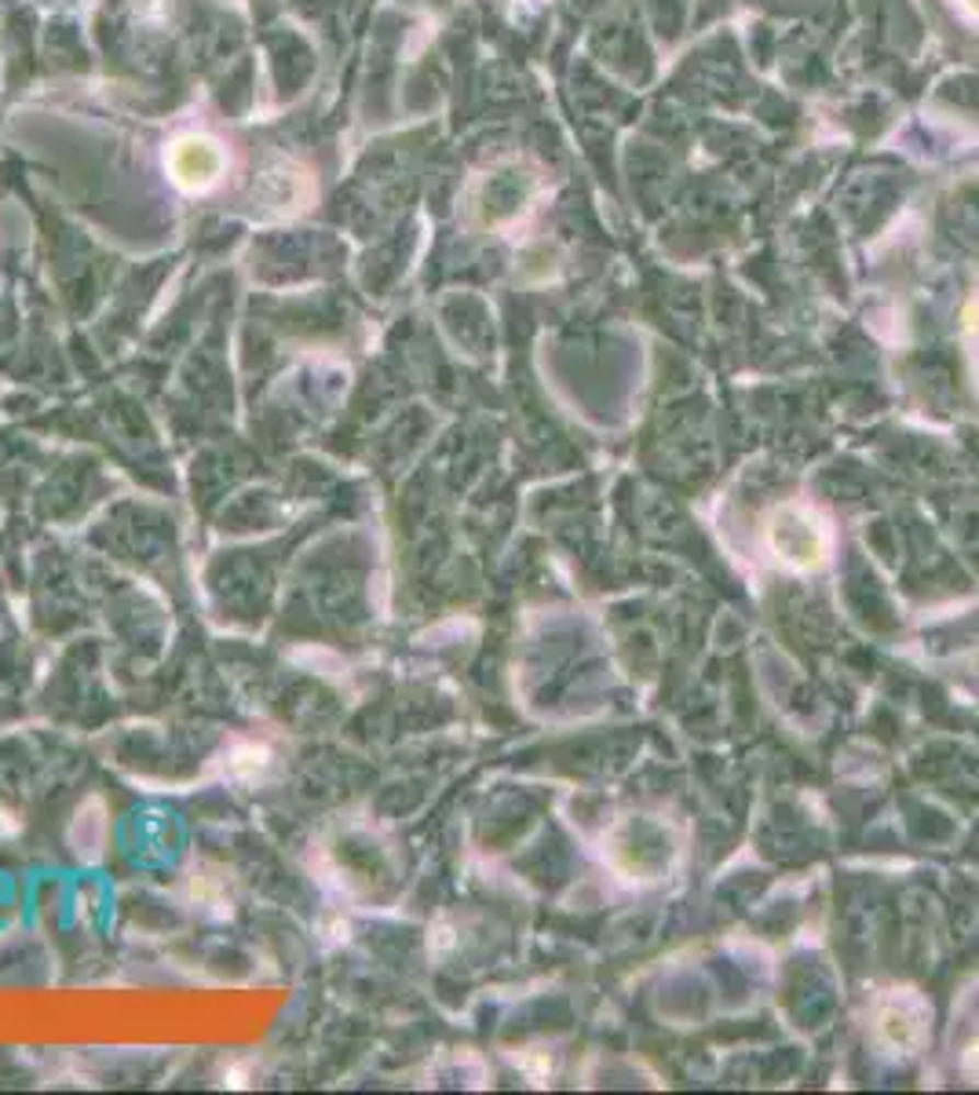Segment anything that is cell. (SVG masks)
<instances>
[{"label":"cell","mask_w":979,"mask_h":1095,"mask_svg":"<svg viewBox=\"0 0 979 1095\" xmlns=\"http://www.w3.org/2000/svg\"><path fill=\"white\" fill-rule=\"evenodd\" d=\"M224 164H227L224 147L208 136H197V132L172 139L169 150H164V169H169L172 183L191 194L208 191L224 175Z\"/></svg>","instance_id":"1"},{"label":"cell","mask_w":979,"mask_h":1095,"mask_svg":"<svg viewBox=\"0 0 979 1095\" xmlns=\"http://www.w3.org/2000/svg\"><path fill=\"white\" fill-rule=\"evenodd\" d=\"M947 4L958 11L965 22H979V0H947Z\"/></svg>","instance_id":"2"}]
</instances>
